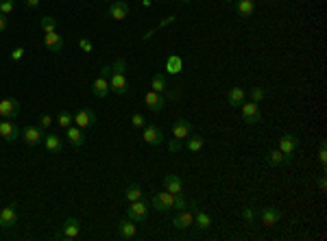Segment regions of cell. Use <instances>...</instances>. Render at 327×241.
Returning a JSON list of instances; mask_svg holds the SVG:
<instances>
[{"label": "cell", "instance_id": "1", "mask_svg": "<svg viewBox=\"0 0 327 241\" xmlns=\"http://www.w3.org/2000/svg\"><path fill=\"white\" fill-rule=\"evenodd\" d=\"M127 61L120 57L116 59V63L111 65V76H109V92H114L118 96H127L129 94V83H127Z\"/></svg>", "mask_w": 327, "mask_h": 241}, {"label": "cell", "instance_id": "2", "mask_svg": "<svg viewBox=\"0 0 327 241\" xmlns=\"http://www.w3.org/2000/svg\"><path fill=\"white\" fill-rule=\"evenodd\" d=\"M44 135H46L44 128H41V126H33V124L24 126V128L20 130V139H24V143L31 148L39 146V143L44 141Z\"/></svg>", "mask_w": 327, "mask_h": 241}, {"label": "cell", "instance_id": "3", "mask_svg": "<svg viewBox=\"0 0 327 241\" xmlns=\"http://www.w3.org/2000/svg\"><path fill=\"white\" fill-rule=\"evenodd\" d=\"M148 211H151V207L140 198V200L131 202V207L127 209V218L131 222H135V224H142V222H146V218H148Z\"/></svg>", "mask_w": 327, "mask_h": 241}, {"label": "cell", "instance_id": "4", "mask_svg": "<svg viewBox=\"0 0 327 241\" xmlns=\"http://www.w3.org/2000/svg\"><path fill=\"white\" fill-rule=\"evenodd\" d=\"M172 204H175V194H170V191H157L155 196L151 198V207L159 211V213H168L172 209Z\"/></svg>", "mask_w": 327, "mask_h": 241}, {"label": "cell", "instance_id": "5", "mask_svg": "<svg viewBox=\"0 0 327 241\" xmlns=\"http://www.w3.org/2000/svg\"><path fill=\"white\" fill-rule=\"evenodd\" d=\"M240 109H242V118H245V122H247L249 126H255V124L262 122V111H260L258 102H253V100L242 102Z\"/></svg>", "mask_w": 327, "mask_h": 241}, {"label": "cell", "instance_id": "6", "mask_svg": "<svg viewBox=\"0 0 327 241\" xmlns=\"http://www.w3.org/2000/svg\"><path fill=\"white\" fill-rule=\"evenodd\" d=\"M74 124L79 126V128L83 130H87V128H92L94 124H96V113H94L92 109H87V107H81V109H76L74 113Z\"/></svg>", "mask_w": 327, "mask_h": 241}, {"label": "cell", "instance_id": "7", "mask_svg": "<svg viewBox=\"0 0 327 241\" xmlns=\"http://www.w3.org/2000/svg\"><path fill=\"white\" fill-rule=\"evenodd\" d=\"M142 139H144L148 146H162L164 132H162V128H157L155 124H144L142 126Z\"/></svg>", "mask_w": 327, "mask_h": 241}, {"label": "cell", "instance_id": "8", "mask_svg": "<svg viewBox=\"0 0 327 241\" xmlns=\"http://www.w3.org/2000/svg\"><path fill=\"white\" fill-rule=\"evenodd\" d=\"M17 116H20V102L15 98L0 100V120H17Z\"/></svg>", "mask_w": 327, "mask_h": 241}, {"label": "cell", "instance_id": "9", "mask_svg": "<svg viewBox=\"0 0 327 241\" xmlns=\"http://www.w3.org/2000/svg\"><path fill=\"white\" fill-rule=\"evenodd\" d=\"M297 148H299V137L293 135V132H286V135L279 139V150H282V154L286 156L288 161L293 159V154L297 152Z\"/></svg>", "mask_w": 327, "mask_h": 241}, {"label": "cell", "instance_id": "10", "mask_svg": "<svg viewBox=\"0 0 327 241\" xmlns=\"http://www.w3.org/2000/svg\"><path fill=\"white\" fill-rule=\"evenodd\" d=\"M144 105H146L148 111L159 113V111H164V107H166V96L151 89V92H146V96H144Z\"/></svg>", "mask_w": 327, "mask_h": 241}, {"label": "cell", "instance_id": "11", "mask_svg": "<svg viewBox=\"0 0 327 241\" xmlns=\"http://www.w3.org/2000/svg\"><path fill=\"white\" fill-rule=\"evenodd\" d=\"M107 15L116 22H122L124 17L129 15V4L122 2V0H111L109 2V9H107Z\"/></svg>", "mask_w": 327, "mask_h": 241}, {"label": "cell", "instance_id": "12", "mask_svg": "<svg viewBox=\"0 0 327 241\" xmlns=\"http://www.w3.org/2000/svg\"><path fill=\"white\" fill-rule=\"evenodd\" d=\"M20 130H22V128H17L13 120H2V122H0V137H2L4 141H15V139H20Z\"/></svg>", "mask_w": 327, "mask_h": 241}, {"label": "cell", "instance_id": "13", "mask_svg": "<svg viewBox=\"0 0 327 241\" xmlns=\"http://www.w3.org/2000/svg\"><path fill=\"white\" fill-rule=\"evenodd\" d=\"M17 222V204H7L0 209V228H11Z\"/></svg>", "mask_w": 327, "mask_h": 241}, {"label": "cell", "instance_id": "14", "mask_svg": "<svg viewBox=\"0 0 327 241\" xmlns=\"http://www.w3.org/2000/svg\"><path fill=\"white\" fill-rule=\"evenodd\" d=\"M172 226L179 228V231H186V228L194 226V211H186V209H181L179 213H177L175 218H172Z\"/></svg>", "mask_w": 327, "mask_h": 241}, {"label": "cell", "instance_id": "15", "mask_svg": "<svg viewBox=\"0 0 327 241\" xmlns=\"http://www.w3.org/2000/svg\"><path fill=\"white\" fill-rule=\"evenodd\" d=\"M81 233V224L76 218H65L61 224V237L63 239H76Z\"/></svg>", "mask_w": 327, "mask_h": 241}, {"label": "cell", "instance_id": "16", "mask_svg": "<svg viewBox=\"0 0 327 241\" xmlns=\"http://www.w3.org/2000/svg\"><path fill=\"white\" fill-rule=\"evenodd\" d=\"M83 128H79V126L76 124H72V126H68V128H65V139L70 141V146L72 148H81L83 143H85V135H83Z\"/></svg>", "mask_w": 327, "mask_h": 241}, {"label": "cell", "instance_id": "17", "mask_svg": "<svg viewBox=\"0 0 327 241\" xmlns=\"http://www.w3.org/2000/svg\"><path fill=\"white\" fill-rule=\"evenodd\" d=\"M188 135H192V124H190L186 118H179L175 124H172V137H175V139H179V141H183Z\"/></svg>", "mask_w": 327, "mask_h": 241}, {"label": "cell", "instance_id": "18", "mask_svg": "<svg viewBox=\"0 0 327 241\" xmlns=\"http://www.w3.org/2000/svg\"><path fill=\"white\" fill-rule=\"evenodd\" d=\"M164 189L170 194H183V178L179 174H166L164 176Z\"/></svg>", "mask_w": 327, "mask_h": 241}, {"label": "cell", "instance_id": "19", "mask_svg": "<svg viewBox=\"0 0 327 241\" xmlns=\"http://www.w3.org/2000/svg\"><path fill=\"white\" fill-rule=\"evenodd\" d=\"M260 218H262V224L266 228H273L279 220H282V213H279V209H275V207H266V209L260 211Z\"/></svg>", "mask_w": 327, "mask_h": 241}, {"label": "cell", "instance_id": "20", "mask_svg": "<svg viewBox=\"0 0 327 241\" xmlns=\"http://www.w3.org/2000/svg\"><path fill=\"white\" fill-rule=\"evenodd\" d=\"M190 209L194 211V226L199 228V231H207V228L212 226V218L205 213V211H201L196 202H192V207H190Z\"/></svg>", "mask_w": 327, "mask_h": 241}, {"label": "cell", "instance_id": "21", "mask_svg": "<svg viewBox=\"0 0 327 241\" xmlns=\"http://www.w3.org/2000/svg\"><path fill=\"white\" fill-rule=\"evenodd\" d=\"M44 148L48 150L50 154H59L63 150V139L59 135H55V132H50V135H44Z\"/></svg>", "mask_w": 327, "mask_h": 241}, {"label": "cell", "instance_id": "22", "mask_svg": "<svg viewBox=\"0 0 327 241\" xmlns=\"http://www.w3.org/2000/svg\"><path fill=\"white\" fill-rule=\"evenodd\" d=\"M92 94L96 96V98L105 100L107 96H109V78H105V76H98L96 81L92 83Z\"/></svg>", "mask_w": 327, "mask_h": 241}, {"label": "cell", "instance_id": "23", "mask_svg": "<svg viewBox=\"0 0 327 241\" xmlns=\"http://www.w3.org/2000/svg\"><path fill=\"white\" fill-rule=\"evenodd\" d=\"M44 46L48 48L50 52H61V48H63V37H61V35H57V31L46 33V35H44Z\"/></svg>", "mask_w": 327, "mask_h": 241}, {"label": "cell", "instance_id": "24", "mask_svg": "<svg viewBox=\"0 0 327 241\" xmlns=\"http://www.w3.org/2000/svg\"><path fill=\"white\" fill-rule=\"evenodd\" d=\"M234 9L240 17H251L255 13V2L253 0H234Z\"/></svg>", "mask_w": 327, "mask_h": 241}, {"label": "cell", "instance_id": "25", "mask_svg": "<svg viewBox=\"0 0 327 241\" xmlns=\"http://www.w3.org/2000/svg\"><path fill=\"white\" fill-rule=\"evenodd\" d=\"M118 235H120L122 239H133L135 235H138V224H135V222H131L129 218L122 220L120 224H118Z\"/></svg>", "mask_w": 327, "mask_h": 241}, {"label": "cell", "instance_id": "26", "mask_svg": "<svg viewBox=\"0 0 327 241\" xmlns=\"http://www.w3.org/2000/svg\"><path fill=\"white\" fill-rule=\"evenodd\" d=\"M151 89L157 94H168V78H166V74H162V72H157V74H153L151 78Z\"/></svg>", "mask_w": 327, "mask_h": 241}, {"label": "cell", "instance_id": "27", "mask_svg": "<svg viewBox=\"0 0 327 241\" xmlns=\"http://www.w3.org/2000/svg\"><path fill=\"white\" fill-rule=\"evenodd\" d=\"M166 72L172 76H179L183 72V59L179 55H170L168 59H166Z\"/></svg>", "mask_w": 327, "mask_h": 241}, {"label": "cell", "instance_id": "28", "mask_svg": "<svg viewBox=\"0 0 327 241\" xmlns=\"http://www.w3.org/2000/svg\"><path fill=\"white\" fill-rule=\"evenodd\" d=\"M242 102H245V89L242 87H231L229 94H227V105L229 107H240Z\"/></svg>", "mask_w": 327, "mask_h": 241}, {"label": "cell", "instance_id": "29", "mask_svg": "<svg viewBox=\"0 0 327 241\" xmlns=\"http://www.w3.org/2000/svg\"><path fill=\"white\" fill-rule=\"evenodd\" d=\"M203 143L205 141H203V137L201 135H188L186 139H183V146H186L190 152H199V150L203 148Z\"/></svg>", "mask_w": 327, "mask_h": 241}, {"label": "cell", "instance_id": "30", "mask_svg": "<svg viewBox=\"0 0 327 241\" xmlns=\"http://www.w3.org/2000/svg\"><path fill=\"white\" fill-rule=\"evenodd\" d=\"M266 163L273 165V167H277V165H284V163H288V159L282 154V150L275 148V150H271L269 156H266Z\"/></svg>", "mask_w": 327, "mask_h": 241}, {"label": "cell", "instance_id": "31", "mask_svg": "<svg viewBox=\"0 0 327 241\" xmlns=\"http://www.w3.org/2000/svg\"><path fill=\"white\" fill-rule=\"evenodd\" d=\"M142 194H144V191H142V187L140 185H129L127 187V191H124V202H135V200H140V198H142Z\"/></svg>", "mask_w": 327, "mask_h": 241}, {"label": "cell", "instance_id": "32", "mask_svg": "<svg viewBox=\"0 0 327 241\" xmlns=\"http://www.w3.org/2000/svg\"><path fill=\"white\" fill-rule=\"evenodd\" d=\"M55 122H57L59 126H61V128H68V126H72V124H74V118H72V113H70V111L61 109V111L57 113V120H55Z\"/></svg>", "mask_w": 327, "mask_h": 241}, {"label": "cell", "instance_id": "33", "mask_svg": "<svg viewBox=\"0 0 327 241\" xmlns=\"http://www.w3.org/2000/svg\"><path fill=\"white\" fill-rule=\"evenodd\" d=\"M39 26H41V31L44 33H52L57 28V17H52V15H44L39 20Z\"/></svg>", "mask_w": 327, "mask_h": 241}, {"label": "cell", "instance_id": "34", "mask_svg": "<svg viewBox=\"0 0 327 241\" xmlns=\"http://www.w3.org/2000/svg\"><path fill=\"white\" fill-rule=\"evenodd\" d=\"M15 9V0H0V13L2 15H11Z\"/></svg>", "mask_w": 327, "mask_h": 241}, {"label": "cell", "instance_id": "35", "mask_svg": "<svg viewBox=\"0 0 327 241\" xmlns=\"http://www.w3.org/2000/svg\"><path fill=\"white\" fill-rule=\"evenodd\" d=\"M266 94H269V92H266L264 87H253L251 92H249V96H251V100H253V102H262V100L266 98Z\"/></svg>", "mask_w": 327, "mask_h": 241}, {"label": "cell", "instance_id": "36", "mask_svg": "<svg viewBox=\"0 0 327 241\" xmlns=\"http://www.w3.org/2000/svg\"><path fill=\"white\" fill-rule=\"evenodd\" d=\"M255 215H258V211H255L253 207H245V209H242V220L249 222V224L255 222Z\"/></svg>", "mask_w": 327, "mask_h": 241}, {"label": "cell", "instance_id": "37", "mask_svg": "<svg viewBox=\"0 0 327 241\" xmlns=\"http://www.w3.org/2000/svg\"><path fill=\"white\" fill-rule=\"evenodd\" d=\"M144 124H146V120L142 113H133V116H131V126H133V128H142Z\"/></svg>", "mask_w": 327, "mask_h": 241}, {"label": "cell", "instance_id": "38", "mask_svg": "<svg viewBox=\"0 0 327 241\" xmlns=\"http://www.w3.org/2000/svg\"><path fill=\"white\" fill-rule=\"evenodd\" d=\"M79 48H81L83 52H92L94 50V44L87 37H79Z\"/></svg>", "mask_w": 327, "mask_h": 241}, {"label": "cell", "instance_id": "39", "mask_svg": "<svg viewBox=\"0 0 327 241\" xmlns=\"http://www.w3.org/2000/svg\"><path fill=\"white\" fill-rule=\"evenodd\" d=\"M188 207V202H186V198H183V194H175V204H172V209H186Z\"/></svg>", "mask_w": 327, "mask_h": 241}, {"label": "cell", "instance_id": "40", "mask_svg": "<svg viewBox=\"0 0 327 241\" xmlns=\"http://www.w3.org/2000/svg\"><path fill=\"white\" fill-rule=\"evenodd\" d=\"M22 59H24V48L22 46L13 48V50H11V61H22Z\"/></svg>", "mask_w": 327, "mask_h": 241}, {"label": "cell", "instance_id": "41", "mask_svg": "<svg viewBox=\"0 0 327 241\" xmlns=\"http://www.w3.org/2000/svg\"><path fill=\"white\" fill-rule=\"evenodd\" d=\"M319 161L321 165L327 167V150H325V141H321V148H319Z\"/></svg>", "mask_w": 327, "mask_h": 241}, {"label": "cell", "instance_id": "42", "mask_svg": "<svg viewBox=\"0 0 327 241\" xmlns=\"http://www.w3.org/2000/svg\"><path fill=\"white\" fill-rule=\"evenodd\" d=\"M39 126H41V128H50V126H52V118L48 116V113H41V116H39Z\"/></svg>", "mask_w": 327, "mask_h": 241}, {"label": "cell", "instance_id": "43", "mask_svg": "<svg viewBox=\"0 0 327 241\" xmlns=\"http://www.w3.org/2000/svg\"><path fill=\"white\" fill-rule=\"evenodd\" d=\"M181 146H183V141H179V139H175V137H172L170 143H168V150H170V152H179Z\"/></svg>", "mask_w": 327, "mask_h": 241}, {"label": "cell", "instance_id": "44", "mask_svg": "<svg viewBox=\"0 0 327 241\" xmlns=\"http://www.w3.org/2000/svg\"><path fill=\"white\" fill-rule=\"evenodd\" d=\"M98 76L109 78V76H111V65H103V68H100V74H98Z\"/></svg>", "mask_w": 327, "mask_h": 241}, {"label": "cell", "instance_id": "45", "mask_svg": "<svg viewBox=\"0 0 327 241\" xmlns=\"http://www.w3.org/2000/svg\"><path fill=\"white\" fill-rule=\"evenodd\" d=\"M9 26V20H7V15H2V13H0V33H2L4 31V28H7Z\"/></svg>", "mask_w": 327, "mask_h": 241}, {"label": "cell", "instance_id": "46", "mask_svg": "<svg viewBox=\"0 0 327 241\" xmlns=\"http://www.w3.org/2000/svg\"><path fill=\"white\" fill-rule=\"evenodd\" d=\"M24 4L28 9H37L39 7V0H24Z\"/></svg>", "mask_w": 327, "mask_h": 241}, {"label": "cell", "instance_id": "47", "mask_svg": "<svg viewBox=\"0 0 327 241\" xmlns=\"http://www.w3.org/2000/svg\"><path fill=\"white\" fill-rule=\"evenodd\" d=\"M319 187H321V191H325V189H327V180H325V176H321V178H319Z\"/></svg>", "mask_w": 327, "mask_h": 241}, {"label": "cell", "instance_id": "48", "mask_svg": "<svg viewBox=\"0 0 327 241\" xmlns=\"http://www.w3.org/2000/svg\"><path fill=\"white\" fill-rule=\"evenodd\" d=\"M225 2H227V4H229V2H234V0H225Z\"/></svg>", "mask_w": 327, "mask_h": 241}, {"label": "cell", "instance_id": "49", "mask_svg": "<svg viewBox=\"0 0 327 241\" xmlns=\"http://www.w3.org/2000/svg\"><path fill=\"white\" fill-rule=\"evenodd\" d=\"M183 2H186V4H188V0H183Z\"/></svg>", "mask_w": 327, "mask_h": 241}, {"label": "cell", "instance_id": "50", "mask_svg": "<svg viewBox=\"0 0 327 241\" xmlns=\"http://www.w3.org/2000/svg\"><path fill=\"white\" fill-rule=\"evenodd\" d=\"M107 2H111V0H107Z\"/></svg>", "mask_w": 327, "mask_h": 241}, {"label": "cell", "instance_id": "51", "mask_svg": "<svg viewBox=\"0 0 327 241\" xmlns=\"http://www.w3.org/2000/svg\"><path fill=\"white\" fill-rule=\"evenodd\" d=\"M188 2H192V0H188Z\"/></svg>", "mask_w": 327, "mask_h": 241}]
</instances>
